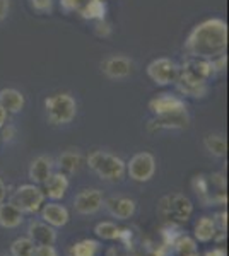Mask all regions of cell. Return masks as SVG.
<instances>
[{"label": "cell", "mask_w": 229, "mask_h": 256, "mask_svg": "<svg viewBox=\"0 0 229 256\" xmlns=\"http://www.w3.org/2000/svg\"><path fill=\"white\" fill-rule=\"evenodd\" d=\"M227 22L220 18H209L191 28L185 40V52L190 56L212 60L226 53Z\"/></svg>", "instance_id": "1"}, {"label": "cell", "mask_w": 229, "mask_h": 256, "mask_svg": "<svg viewBox=\"0 0 229 256\" xmlns=\"http://www.w3.org/2000/svg\"><path fill=\"white\" fill-rule=\"evenodd\" d=\"M87 166L105 181H122L127 174L125 160L105 150H94L87 156Z\"/></svg>", "instance_id": "2"}, {"label": "cell", "mask_w": 229, "mask_h": 256, "mask_svg": "<svg viewBox=\"0 0 229 256\" xmlns=\"http://www.w3.org/2000/svg\"><path fill=\"white\" fill-rule=\"evenodd\" d=\"M193 214V204L188 196L181 193H171V195L162 196L157 204V216L162 220L174 222V224H183Z\"/></svg>", "instance_id": "3"}, {"label": "cell", "mask_w": 229, "mask_h": 256, "mask_svg": "<svg viewBox=\"0 0 229 256\" xmlns=\"http://www.w3.org/2000/svg\"><path fill=\"white\" fill-rule=\"evenodd\" d=\"M45 110L53 125H69L77 114V102L69 92H57L45 99Z\"/></svg>", "instance_id": "4"}, {"label": "cell", "mask_w": 229, "mask_h": 256, "mask_svg": "<svg viewBox=\"0 0 229 256\" xmlns=\"http://www.w3.org/2000/svg\"><path fill=\"white\" fill-rule=\"evenodd\" d=\"M45 192L40 184L28 183L16 188L11 196V204L18 207L23 214H36L45 204Z\"/></svg>", "instance_id": "5"}, {"label": "cell", "mask_w": 229, "mask_h": 256, "mask_svg": "<svg viewBox=\"0 0 229 256\" xmlns=\"http://www.w3.org/2000/svg\"><path fill=\"white\" fill-rule=\"evenodd\" d=\"M147 76L154 84L157 86H169L176 82L178 70L180 65L171 58H166V56H159V58H154L151 64L147 65Z\"/></svg>", "instance_id": "6"}, {"label": "cell", "mask_w": 229, "mask_h": 256, "mask_svg": "<svg viewBox=\"0 0 229 256\" xmlns=\"http://www.w3.org/2000/svg\"><path fill=\"white\" fill-rule=\"evenodd\" d=\"M125 166H127V174L132 180L145 183V181H151L156 172V159L151 152H139L132 156L130 160L125 162Z\"/></svg>", "instance_id": "7"}, {"label": "cell", "mask_w": 229, "mask_h": 256, "mask_svg": "<svg viewBox=\"0 0 229 256\" xmlns=\"http://www.w3.org/2000/svg\"><path fill=\"white\" fill-rule=\"evenodd\" d=\"M149 110L152 114L161 116V114H173V113H183L186 111V102L176 94L171 92H162L157 94L149 101Z\"/></svg>", "instance_id": "8"}, {"label": "cell", "mask_w": 229, "mask_h": 256, "mask_svg": "<svg viewBox=\"0 0 229 256\" xmlns=\"http://www.w3.org/2000/svg\"><path fill=\"white\" fill-rule=\"evenodd\" d=\"M105 205V196L99 190L96 188H86L79 192L74 198V208L81 216H93Z\"/></svg>", "instance_id": "9"}, {"label": "cell", "mask_w": 229, "mask_h": 256, "mask_svg": "<svg viewBox=\"0 0 229 256\" xmlns=\"http://www.w3.org/2000/svg\"><path fill=\"white\" fill-rule=\"evenodd\" d=\"M101 70L108 79H127L134 72V62L125 55H110L101 62Z\"/></svg>", "instance_id": "10"}, {"label": "cell", "mask_w": 229, "mask_h": 256, "mask_svg": "<svg viewBox=\"0 0 229 256\" xmlns=\"http://www.w3.org/2000/svg\"><path fill=\"white\" fill-rule=\"evenodd\" d=\"M28 238L31 239L35 244L41 246H53L57 241V230L47 222L33 220L28 227Z\"/></svg>", "instance_id": "11"}, {"label": "cell", "mask_w": 229, "mask_h": 256, "mask_svg": "<svg viewBox=\"0 0 229 256\" xmlns=\"http://www.w3.org/2000/svg\"><path fill=\"white\" fill-rule=\"evenodd\" d=\"M106 210L110 212V216H113L115 218H120V220H128L130 217H134L135 214V202L132 198H127V196H111L105 200V205Z\"/></svg>", "instance_id": "12"}, {"label": "cell", "mask_w": 229, "mask_h": 256, "mask_svg": "<svg viewBox=\"0 0 229 256\" xmlns=\"http://www.w3.org/2000/svg\"><path fill=\"white\" fill-rule=\"evenodd\" d=\"M188 114L186 111L183 113H173V114H161L156 116L149 123V130L159 132V130H180V128L188 126Z\"/></svg>", "instance_id": "13"}, {"label": "cell", "mask_w": 229, "mask_h": 256, "mask_svg": "<svg viewBox=\"0 0 229 256\" xmlns=\"http://www.w3.org/2000/svg\"><path fill=\"white\" fill-rule=\"evenodd\" d=\"M53 166L55 164H53V159L50 156H38V158H35L31 160V164H29V171H28L29 180L35 184H43L52 176Z\"/></svg>", "instance_id": "14"}, {"label": "cell", "mask_w": 229, "mask_h": 256, "mask_svg": "<svg viewBox=\"0 0 229 256\" xmlns=\"http://www.w3.org/2000/svg\"><path fill=\"white\" fill-rule=\"evenodd\" d=\"M41 218L52 227H64L69 222L70 214L62 204L50 202V204H43L41 207Z\"/></svg>", "instance_id": "15"}, {"label": "cell", "mask_w": 229, "mask_h": 256, "mask_svg": "<svg viewBox=\"0 0 229 256\" xmlns=\"http://www.w3.org/2000/svg\"><path fill=\"white\" fill-rule=\"evenodd\" d=\"M45 195L52 198L53 202L62 200L69 192V178L65 172H52V176L45 181Z\"/></svg>", "instance_id": "16"}, {"label": "cell", "mask_w": 229, "mask_h": 256, "mask_svg": "<svg viewBox=\"0 0 229 256\" xmlns=\"http://www.w3.org/2000/svg\"><path fill=\"white\" fill-rule=\"evenodd\" d=\"M26 104V98L21 90L14 88L0 89V106L7 111V113H21Z\"/></svg>", "instance_id": "17"}, {"label": "cell", "mask_w": 229, "mask_h": 256, "mask_svg": "<svg viewBox=\"0 0 229 256\" xmlns=\"http://www.w3.org/2000/svg\"><path fill=\"white\" fill-rule=\"evenodd\" d=\"M23 216L24 214L18 207H14L11 202L9 204H6V202L0 204V227H4V229H16V227H19L24 220Z\"/></svg>", "instance_id": "18"}, {"label": "cell", "mask_w": 229, "mask_h": 256, "mask_svg": "<svg viewBox=\"0 0 229 256\" xmlns=\"http://www.w3.org/2000/svg\"><path fill=\"white\" fill-rule=\"evenodd\" d=\"M217 234V227H215L214 217H200L198 222L195 224V239L200 242H209Z\"/></svg>", "instance_id": "19"}, {"label": "cell", "mask_w": 229, "mask_h": 256, "mask_svg": "<svg viewBox=\"0 0 229 256\" xmlns=\"http://www.w3.org/2000/svg\"><path fill=\"white\" fill-rule=\"evenodd\" d=\"M203 147L207 148V152L215 158H224L227 154V142L222 135L219 134H209L203 138Z\"/></svg>", "instance_id": "20"}, {"label": "cell", "mask_w": 229, "mask_h": 256, "mask_svg": "<svg viewBox=\"0 0 229 256\" xmlns=\"http://www.w3.org/2000/svg\"><path fill=\"white\" fill-rule=\"evenodd\" d=\"M174 84L178 86V90L183 96H190V98H203L207 94V84L205 82H190L185 79L178 77Z\"/></svg>", "instance_id": "21"}, {"label": "cell", "mask_w": 229, "mask_h": 256, "mask_svg": "<svg viewBox=\"0 0 229 256\" xmlns=\"http://www.w3.org/2000/svg\"><path fill=\"white\" fill-rule=\"evenodd\" d=\"M58 166L65 172H76L82 166V156L76 150L62 152L60 158H58Z\"/></svg>", "instance_id": "22"}, {"label": "cell", "mask_w": 229, "mask_h": 256, "mask_svg": "<svg viewBox=\"0 0 229 256\" xmlns=\"http://www.w3.org/2000/svg\"><path fill=\"white\" fill-rule=\"evenodd\" d=\"M191 188L197 193V196L202 200V204L205 207H209V198H210V184H209V178L205 174H197L191 180Z\"/></svg>", "instance_id": "23"}, {"label": "cell", "mask_w": 229, "mask_h": 256, "mask_svg": "<svg viewBox=\"0 0 229 256\" xmlns=\"http://www.w3.org/2000/svg\"><path fill=\"white\" fill-rule=\"evenodd\" d=\"M99 253V242L94 239H82L76 242L70 250L72 256H96Z\"/></svg>", "instance_id": "24"}, {"label": "cell", "mask_w": 229, "mask_h": 256, "mask_svg": "<svg viewBox=\"0 0 229 256\" xmlns=\"http://www.w3.org/2000/svg\"><path fill=\"white\" fill-rule=\"evenodd\" d=\"M94 234L105 241H115V239H118L120 227H116L113 222H99L94 227Z\"/></svg>", "instance_id": "25"}, {"label": "cell", "mask_w": 229, "mask_h": 256, "mask_svg": "<svg viewBox=\"0 0 229 256\" xmlns=\"http://www.w3.org/2000/svg\"><path fill=\"white\" fill-rule=\"evenodd\" d=\"M35 246L36 244L29 238H18L11 244V256H31Z\"/></svg>", "instance_id": "26"}, {"label": "cell", "mask_w": 229, "mask_h": 256, "mask_svg": "<svg viewBox=\"0 0 229 256\" xmlns=\"http://www.w3.org/2000/svg\"><path fill=\"white\" fill-rule=\"evenodd\" d=\"M105 10H106V7L103 0H89V2H86V7L82 9V14H84V18L101 20L105 18Z\"/></svg>", "instance_id": "27"}, {"label": "cell", "mask_w": 229, "mask_h": 256, "mask_svg": "<svg viewBox=\"0 0 229 256\" xmlns=\"http://www.w3.org/2000/svg\"><path fill=\"white\" fill-rule=\"evenodd\" d=\"M173 248H174V251H176L178 254L183 256V254H188V253L197 251V241H195L193 238L186 236V234H181V236L174 241Z\"/></svg>", "instance_id": "28"}, {"label": "cell", "mask_w": 229, "mask_h": 256, "mask_svg": "<svg viewBox=\"0 0 229 256\" xmlns=\"http://www.w3.org/2000/svg\"><path fill=\"white\" fill-rule=\"evenodd\" d=\"M181 229L178 227V224H174V222H169V226H166L164 229H162L161 236H162V244L173 248L174 241H176L178 238L181 236Z\"/></svg>", "instance_id": "29"}, {"label": "cell", "mask_w": 229, "mask_h": 256, "mask_svg": "<svg viewBox=\"0 0 229 256\" xmlns=\"http://www.w3.org/2000/svg\"><path fill=\"white\" fill-rule=\"evenodd\" d=\"M31 6L35 10L41 12V14H47V12L52 10L53 0H31Z\"/></svg>", "instance_id": "30"}, {"label": "cell", "mask_w": 229, "mask_h": 256, "mask_svg": "<svg viewBox=\"0 0 229 256\" xmlns=\"http://www.w3.org/2000/svg\"><path fill=\"white\" fill-rule=\"evenodd\" d=\"M31 256H58L57 250L53 246H41L36 244L35 250H33Z\"/></svg>", "instance_id": "31"}, {"label": "cell", "mask_w": 229, "mask_h": 256, "mask_svg": "<svg viewBox=\"0 0 229 256\" xmlns=\"http://www.w3.org/2000/svg\"><path fill=\"white\" fill-rule=\"evenodd\" d=\"M217 232H227V212H220L214 217Z\"/></svg>", "instance_id": "32"}, {"label": "cell", "mask_w": 229, "mask_h": 256, "mask_svg": "<svg viewBox=\"0 0 229 256\" xmlns=\"http://www.w3.org/2000/svg\"><path fill=\"white\" fill-rule=\"evenodd\" d=\"M118 241H122L125 246L130 248L132 246V230L130 229H120Z\"/></svg>", "instance_id": "33"}, {"label": "cell", "mask_w": 229, "mask_h": 256, "mask_svg": "<svg viewBox=\"0 0 229 256\" xmlns=\"http://www.w3.org/2000/svg\"><path fill=\"white\" fill-rule=\"evenodd\" d=\"M14 135H16V128L12 125L2 126V138L6 140V142H11V140L14 138Z\"/></svg>", "instance_id": "34"}, {"label": "cell", "mask_w": 229, "mask_h": 256, "mask_svg": "<svg viewBox=\"0 0 229 256\" xmlns=\"http://www.w3.org/2000/svg\"><path fill=\"white\" fill-rule=\"evenodd\" d=\"M9 9H11L9 0H0V22L9 16Z\"/></svg>", "instance_id": "35"}, {"label": "cell", "mask_w": 229, "mask_h": 256, "mask_svg": "<svg viewBox=\"0 0 229 256\" xmlns=\"http://www.w3.org/2000/svg\"><path fill=\"white\" fill-rule=\"evenodd\" d=\"M205 256H227V253H226V250L224 248H214V250H209L205 253Z\"/></svg>", "instance_id": "36"}, {"label": "cell", "mask_w": 229, "mask_h": 256, "mask_svg": "<svg viewBox=\"0 0 229 256\" xmlns=\"http://www.w3.org/2000/svg\"><path fill=\"white\" fill-rule=\"evenodd\" d=\"M169 250H171L169 246L162 244V246L157 248L156 251H154V256H169Z\"/></svg>", "instance_id": "37"}, {"label": "cell", "mask_w": 229, "mask_h": 256, "mask_svg": "<svg viewBox=\"0 0 229 256\" xmlns=\"http://www.w3.org/2000/svg\"><path fill=\"white\" fill-rule=\"evenodd\" d=\"M60 2H62V6H64L67 10L76 9V7L79 6V0H60Z\"/></svg>", "instance_id": "38"}, {"label": "cell", "mask_w": 229, "mask_h": 256, "mask_svg": "<svg viewBox=\"0 0 229 256\" xmlns=\"http://www.w3.org/2000/svg\"><path fill=\"white\" fill-rule=\"evenodd\" d=\"M6 196H7V186H6V183L0 180V204L6 200Z\"/></svg>", "instance_id": "39"}, {"label": "cell", "mask_w": 229, "mask_h": 256, "mask_svg": "<svg viewBox=\"0 0 229 256\" xmlns=\"http://www.w3.org/2000/svg\"><path fill=\"white\" fill-rule=\"evenodd\" d=\"M7 111L2 108V106H0V128H2L4 125H6V122H7Z\"/></svg>", "instance_id": "40"}, {"label": "cell", "mask_w": 229, "mask_h": 256, "mask_svg": "<svg viewBox=\"0 0 229 256\" xmlns=\"http://www.w3.org/2000/svg\"><path fill=\"white\" fill-rule=\"evenodd\" d=\"M183 256H198L197 251H193V253H188V254H183Z\"/></svg>", "instance_id": "41"}, {"label": "cell", "mask_w": 229, "mask_h": 256, "mask_svg": "<svg viewBox=\"0 0 229 256\" xmlns=\"http://www.w3.org/2000/svg\"><path fill=\"white\" fill-rule=\"evenodd\" d=\"M0 256H9V254H0Z\"/></svg>", "instance_id": "42"}]
</instances>
